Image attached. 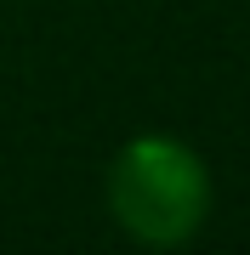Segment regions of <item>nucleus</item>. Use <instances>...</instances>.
<instances>
[{"label": "nucleus", "instance_id": "obj_1", "mask_svg": "<svg viewBox=\"0 0 250 255\" xmlns=\"http://www.w3.org/2000/svg\"><path fill=\"white\" fill-rule=\"evenodd\" d=\"M108 216L131 244L176 250L211 216V170L176 136H131L108 164Z\"/></svg>", "mask_w": 250, "mask_h": 255}]
</instances>
